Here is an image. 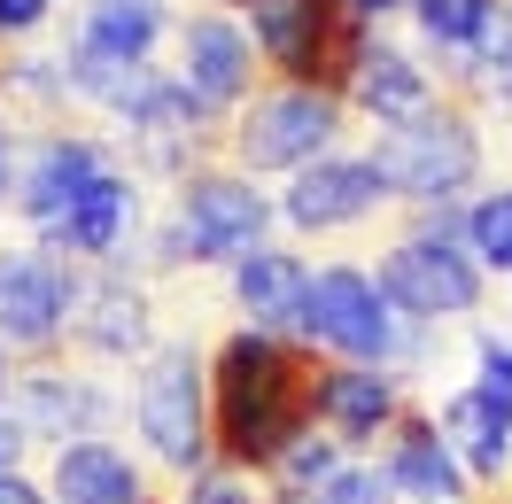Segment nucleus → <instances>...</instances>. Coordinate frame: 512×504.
I'll return each mask as SVG.
<instances>
[{
  "label": "nucleus",
  "instance_id": "obj_1",
  "mask_svg": "<svg viewBox=\"0 0 512 504\" xmlns=\"http://www.w3.org/2000/svg\"><path fill=\"white\" fill-rule=\"evenodd\" d=\"M311 349L272 326H225L210 342V435L218 466L264 473L311 435Z\"/></svg>",
  "mask_w": 512,
  "mask_h": 504
},
{
  "label": "nucleus",
  "instance_id": "obj_2",
  "mask_svg": "<svg viewBox=\"0 0 512 504\" xmlns=\"http://www.w3.org/2000/svg\"><path fill=\"white\" fill-rule=\"evenodd\" d=\"M272 233H280V194L256 187L249 171H233L225 156H210V163H194L187 179L171 187V202L148 218L140 280L156 287L171 272H210V264L225 272L233 256H249Z\"/></svg>",
  "mask_w": 512,
  "mask_h": 504
},
{
  "label": "nucleus",
  "instance_id": "obj_3",
  "mask_svg": "<svg viewBox=\"0 0 512 504\" xmlns=\"http://www.w3.org/2000/svg\"><path fill=\"white\" fill-rule=\"evenodd\" d=\"M288 342H303L311 357H334V365H388V373H419L443 334H427L396 311L373 280V264L357 256H326L311 264V287H303V311H295Z\"/></svg>",
  "mask_w": 512,
  "mask_h": 504
},
{
  "label": "nucleus",
  "instance_id": "obj_4",
  "mask_svg": "<svg viewBox=\"0 0 512 504\" xmlns=\"http://www.w3.org/2000/svg\"><path fill=\"white\" fill-rule=\"evenodd\" d=\"M125 419L140 435V458L171 481L218 466V435H210V349L194 334H163L156 357H140L125 380Z\"/></svg>",
  "mask_w": 512,
  "mask_h": 504
},
{
  "label": "nucleus",
  "instance_id": "obj_5",
  "mask_svg": "<svg viewBox=\"0 0 512 504\" xmlns=\"http://www.w3.org/2000/svg\"><path fill=\"white\" fill-rule=\"evenodd\" d=\"M350 101L334 94V86H280V78H264L233 117H225V140L218 156L233 171H249L256 187H288L295 171H311L319 156L334 148H350Z\"/></svg>",
  "mask_w": 512,
  "mask_h": 504
},
{
  "label": "nucleus",
  "instance_id": "obj_6",
  "mask_svg": "<svg viewBox=\"0 0 512 504\" xmlns=\"http://www.w3.org/2000/svg\"><path fill=\"white\" fill-rule=\"evenodd\" d=\"M365 156L381 163L396 210H443V202H466L489 179V117L466 94H443L427 117L373 132Z\"/></svg>",
  "mask_w": 512,
  "mask_h": 504
},
{
  "label": "nucleus",
  "instance_id": "obj_7",
  "mask_svg": "<svg viewBox=\"0 0 512 504\" xmlns=\"http://www.w3.org/2000/svg\"><path fill=\"white\" fill-rule=\"evenodd\" d=\"M101 132L117 140V163L125 171H140L148 187H179L194 163L218 156L225 125L202 109V101L171 78V63H148L140 78H132V94L101 117Z\"/></svg>",
  "mask_w": 512,
  "mask_h": 504
},
{
  "label": "nucleus",
  "instance_id": "obj_8",
  "mask_svg": "<svg viewBox=\"0 0 512 504\" xmlns=\"http://www.w3.org/2000/svg\"><path fill=\"white\" fill-rule=\"evenodd\" d=\"M117 171V140L94 117H55V125H24V163H16V210L8 225L24 241H55V225L86 202Z\"/></svg>",
  "mask_w": 512,
  "mask_h": 504
},
{
  "label": "nucleus",
  "instance_id": "obj_9",
  "mask_svg": "<svg viewBox=\"0 0 512 504\" xmlns=\"http://www.w3.org/2000/svg\"><path fill=\"white\" fill-rule=\"evenodd\" d=\"M373 280L396 311L427 326V334H450V326H466V318L489 311V280H481V264L466 256V241H435V233H404V225H388L381 249H373Z\"/></svg>",
  "mask_w": 512,
  "mask_h": 504
},
{
  "label": "nucleus",
  "instance_id": "obj_10",
  "mask_svg": "<svg viewBox=\"0 0 512 504\" xmlns=\"http://www.w3.org/2000/svg\"><path fill=\"white\" fill-rule=\"evenodd\" d=\"M78 295H86V264L55 256L47 241H24V233L8 241L0 233V342H8L16 365L63 357Z\"/></svg>",
  "mask_w": 512,
  "mask_h": 504
},
{
  "label": "nucleus",
  "instance_id": "obj_11",
  "mask_svg": "<svg viewBox=\"0 0 512 504\" xmlns=\"http://www.w3.org/2000/svg\"><path fill=\"white\" fill-rule=\"evenodd\" d=\"M249 32L264 78L280 86H334L342 94V70L357 55V32L342 24V0H225Z\"/></svg>",
  "mask_w": 512,
  "mask_h": 504
},
{
  "label": "nucleus",
  "instance_id": "obj_12",
  "mask_svg": "<svg viewBox=\"0 0 512 504\" xmlns=\"http://www.w3.org/2000/svg\"><path fill=\"white\" fill-rule=\"evenodd\" d=\"M388 218H396V194H388L381 163L365 148H334L280 187V233L288 241H357Z\"/></svg>",
  "mask_w": 512,
  "mask_h": 504
},
{
  "label": "nucleus",
  "instance_id": "obj_13",
  "mask_svg": "<svg viewBox=\"0 0 512 504\" xmlns=\"http://www.w3.org/2000/svg\"><path fill=\"white\" fill-rule=\"evenodd\" d=\"M163 63H171V78H179L218 125L264 86V63H256L249 32H241V16H233L225 0H194V8H179V32H171V55H163Z\"/></svg>",
  "mask_w": 512,
  "mask_h": 504
},
{
  "label": "nucleus",
  "instance_id": "obj_14",
  "mask_svg": "<svg viewBox=\"0 0 512 504\" xmlns=\"http://www.w3.org/2000/svg\"><path fill=\"white\" fill-rule=\"evenodd\" d=\"M16 419L32 427V442H78V435H109L125 419V388L86 365V357H39V365H16V388H8Z\"/></svg>",
  "mask_w": 512,
  "mask_h": 504
},
{
  "label": "nucleus",
  "instance_id": "obj_15",
  "mask_svg": "<svg viewBox=\"0 0 512 504\" xmlns=\"http://www.w3.org/2000/svg\"><path fill=\"white\" fill-rule=\"evenodd\" d=\"M419 404L412 373H388V365H334L319 357L311 365V427L334 435L350 458H373L388 442V427Z\"/></svg>",
  "mask_w": 512,
  "mask_h": 504
},
{
  "label": "nucleus",
  "instance_id": "obj_16",
  "mask_svg": "<svg viewBox=\"0 0 512 504\" xmlns=\"http://www.w3.org/2000/svg\"><path fill=\"white\" fill-rule=\"evenodd\" d=\"M443 70L419 55L412 39H396V32H357V55L350 70H342V101H350V117L357 125H412V117H427L435 101H443Z\"/></svg>",
  "mask_w": 512,
  "mask_h": 504
},
{
  "label": "nucleus",
  "instance_id": "obj_17",
  "mask_svg": "<svg viewBox=\"0 0 512 504\" xmlns=\"http://www.w3.org/2000/svg\"><path fill=\"white\" fill-rule=\"evenodd\" d=\"M163 318H156V287L132 272H86L78 318H70V357H86L101 373H132L140 357H156Z\"/></svg>",
  "mask_w": 512,
  "mask_h": 504
},
{
  "label": "nucleus",
  "instance_id": "obj_18",
  "mask_svg": "<svg viewBox=\"0 0 512 504\" xmlns=\"http://www.w3.org/2000/svg\"><path fill=\"white\" fill-rule=\"evenodd\" d=\"M39 481H47V497H55V504H163L156 466H148L140 450H125L117 435L55 442Z\"/></svg>",
  "mask_w": 512,
  "mask_h": 504
},
{
  "label": "nucleus",
  "instance_id": "obj_19",
  "mask_svg": "<svg viewBox=\"0 0 512 504\" xmlns=\"http://www.w3.org/2000/svg\"><path fill=\"white\" fill-rule=\"evenodd\" d=\"M373 458H381L396 504H481V489L466 481V466L450 458L443 427H435V404H412L396 427H388V442Z\"/></svg>",
  "mask_w": 512,
  "mask_h": 504
},
{
  "label": "nucleus",
  "instance_id": "obj_20",
  "mask_svg": "<svg viewBox=\"0 0 512 504\" xmlns=\"http://www.w3.org/2000/svg\"><path fill=\"white\" fill-rule=\"evenodd\" d=\"M171 32H179V0H70L63 47H86L101 63L148 70L171 55Z\"/></svg>",
  "mask_w": 512,
  "mask_h": 504
},
{
  "label": "nucleus",
  "instance_id": "obj_21",
  "mask_svg": "<svg viewBox=\"0 0 512 504\" xmlns=\"http://www.w3.org/2000/svg\"><path fill=\"white\" fill-rule=\"evenodd\" d=\"M303 287H311V256L295 249V241H280V233L225 264V303L241 311V326H272V334H288L295 311H303Z\"/></svg>",
  "mask_w": 512,
  "mask_h": 504
},
{
  "label": "nucleus",
  "instance_id": "obj_22",
  "mask_svg": "<svg viewBox=\"0 0 512 504\" xmlns=\"http://www.w3.org/2000/svg\"><path fill=\"white\" fill-rule=\"evenodd\" d=\"M435 427H443L450 458L466 466V481L481 497H505L512 489V404L481 396V388H450L435 404Z\"/></svg>",
  "mask_w": 512,
  "mask_h": 504
},
{
  "label": "nucleus",
  "instance_id": "obj_23",
  "mask_svg": "<svg viewBox=\"0 0 512 504\" xmlns=\"http://www.w3.org/2000/svg\"><path fill=\"white\" fill-rule=\"evenodd\" d=\"M404 24H412V47L443 70V86H458L512 24V0H412Z\"/></svg>",
  "mask_w": 512,
  "mask_h": 504
},
{
  "label": "nucleus",
  "instance_id": "obj_24",
  "mask_svg": "<svg viewBox=\"0 0 512 504\" xmlns=\"http://www.w3.org/2000/svg\"><path fill=\"white\" fill-rule=\"evenodd\" d=\"M0 109H8L16 125H55V117H70L63 55H55V47H8V55H0Z\"/></svg>",
  "mask_w": 512,
  "mask_h": 504
},
{
  "label": "nucleus",
  "instance_id": "obj_25",
  "mask_svg": "<svg viewBox=\"0 0 512 504\" xmlns=\"http://www.w3.org/2000/svg\"><path fill=\"white\" fill-rule=\"evenodd\" d=\"M466 256L481 264V280H512V171H489L466 194Z\"/></svg>",
  "mask_w": 512,
  "mask_h": 504
},
{
  "label": "nucleus",
  "instance_id": "obj_26",
  "mask_svg": "<svg viewBox=\"0 0 512 504\" xmlns=\"http://www.w3.org/2000/svg\"><path fill=\"white\" fill-rule=\"evenodd\" d=\"M342 458H350V450H342L334 435H319V427H311V435L295 442L280 466L264 473V497H272V504H311V497L326 489V481L342 473Z\"/></svg>",
  "mask_w": 512,
  "mask_h": 504
},
{
  "label": "nucleus",
  "instance_id": "obj_27",
  "mask_svg": "<svg viewBox=\"0 0 512 504\" xmlns=\"http://www.w3.org/2000/svg\"><path fill=\"white\" fill-rule=\"evenodd\" d=\"M466 365H474V380H466V388H481V396L512 404V334H505V326H474Z\"/></svg>",
  "mask_w": 512,
  "mask_h": 504
},
{
  "label": "nucleus",
  "instance_id": "obj_28",
  "mask_svg": "<svg viewBox=\"0 0 512 504\" xmlns=\"http://www.w3.org/2000/svg\"><path fill=\"white\" fill-rule=\"evenodd\" d=\"M171 504H272V497H264V481H256V473L210 466V473H194V481H179Z\"/></svg>",
  "mask_w": 512,
  "mask_h": 504
},
{
  "label": "nucleus",
  "instance_id": "obj_29",
  "mask_svg": "<svg viewBox=\"0 0 512 504\" xmlns=\"http://www.w3.org/2000/svg\"><path fill=\"white\" fill-rule=\"evenodd\" d=\"M70 16V0H0V55L8 47H39Z\"/></svg>",
  "mask_w": 512,
  "mask_h": 504
},
{
  "label": "nucleus",
  "instance_id": "obj_30",
  "mask_svg": "<svg viewBox=\"0 0 512 504\" xmlns=\"http://www.w3.org/2000/svg\"><path fill=\"white\" fill-rule=\"evenodd\" d=\"M311 504H396V489H388L381 458H342V473H334Z\"/></svg>",
  "mask_w": 512,
  "mask_h": 504
},
{
  "label": "nucleus",
  "instance_id": "obj_31",
  "mask_svg": "<svg viewBox=\"0 0 512 504\" xmlns=\"http://www.w3.org/2000/svg\"><path fill=\"white\" fill-rule=\"evenodd\" d=\"M16 163H24V125L0 109V225H8V210H16Z\"/></svg>",
  "mask_w": 512,
  "mask_h": 504
},
{
  "label": "nucleus",
  "instance_id": "obj_32",
  "mask_svg": "<svg viewBox=\"0 0 512 504\" xmlns=\"http://www.w3.org/2000/svg\"><path fill=\"white\" fill-rule=\"evenodd\" d=\"M412 16V0H342V24L350 32H388V24H404Z\"/></svg>",
  "mask_w": 512,
  "mask_h": 504
},
{
  "label": "nucleus",
  "instance_id": "obj_33",
  "mask_svg": "<svg viewBox=\"0 0 512 504\" xmlns=\"http://www.w3.org/2000/svg\"><path fill=\"white\" fill-rule=\"evenodd\" d=\"M39 442H32V427L16 419V404H0V473H24V458H32Z\"/></svg>",
  "mask_w": 512,
  "mask_h": 504
},
{
  "label": "nucleus",
  "instance_id": "obj_34",
  "mask_svg": "<svg viewBox=\"0 0 512 504\" xmlns=\"http://www.w3.org/2000/svg\"><path fill=\"white\" fill-rule=\"evenodd\" d=\"M0 504H55V497H47V481H32V473H0Z\"/></svg>",
  "mask_w": 512,
  "mask_h": 504
},
{
  "label": "nucleus",
  "instance_id": "obj_35",
  "mask_svg": "<svg viewBox=\"0 0 512 504\" xmlns=\"http://www.w3.org/2000/svg\"><path fill=\"white\" fill-rule=\"evenodd\" d=\"M8 388H16V357H8V342H0V404H8Z\"/></svg>",
  "mask_w": 512,
  "mask_h": 504
},
{
  "label": "nucleus",
  "instance_id": "obj_36",
  "mask_svg": "<svg viewBox=\"0 0 512 504\" xmlns=\"http://www.w3.org/2000/svg\"><path fill=\"white\" fill-rule=\"evenodd\" d=\"M505 334H512V326H505Z\"/></svg>",
  "mask_w": 512,
  "mask_h": 504
},
{
  "label": "nucleus",
  "instance_id": "obj_37",
  "mask_svg": "<svg viewBox=\"0 0 512 504\" xmlns=\"http://www.w3.org/2000/svg\"><path fill=\"white\" fill-rule=\"evenodd\" d=\"M163 504H171V497H163Z\"/></svg>",
  "mask_w": 512,
  "mask_h": 504
}]
</instances>
